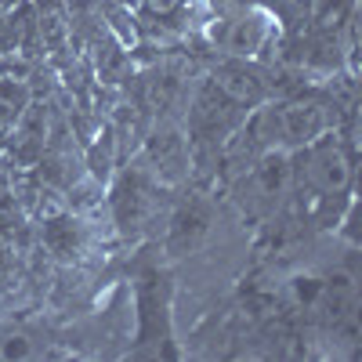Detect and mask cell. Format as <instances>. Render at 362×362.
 Wrapping results in <instances>:
<instances>
[{"label":"cell","mask_w":362,"mask_h":362,"mask_svg":"<svg viewBox=\"0 0 362 362\" xmlns=\"http://www.w3.org/2000/svg\"><path fill=\"white\" fill-rule=\"evenodd\" d=\"M105 203H109V218L112 228L124 243H138V239L160 235V228L174 214V189L141 163L134 153L116 167V174L105 185Z\"/></svg>","instance_id":"cell-1"},{"label":"cell","mask_w":362,"mask_h":362,"mask_svg":"<svg viewBox=\"0 0 362 362\" xmlns=\"http://www.w3.org/2000/svg\"><path fill=\"white\" fill-rule=\"evenodd\" d=\"M203 37L218 54L272 62L276 58V40H279V22L264 8L239 4V8L210 15V22L203 25Z\"/></svg>","instance_id":"cell-2"},{"label":"cell","mask_w":362,"mask_h":362,"mask_svg":"<svg viewBox=\"0 0 362 362\" xmlns=\"http://www.w3.org/2000/svg\"><path fill=\"white\" fill-rule=\"evenodd\" d=\"M235 203L243 206V214L264 218L276 214L279 203L290 196V153L286 148H268L264 156L254 160L247 174H239L232 181Z\"/></svg>","instance_id":"cell-3"},{"label":"cell","mask_w":362,"mask_h":362,"mask_svg":"<svg viewBox=\"0 0 362 362\" xmlns=\"http://www.w3.org/2000/svg\"><path fill=\"white\" fill-rule=\"evenodd\" d=\"M98 15H102L105 29H109L119 44L134 47L138 25H134V8H131V4H124V0H98Z\"/></svg>","instance_id":"cell-4"}]
</instances>
